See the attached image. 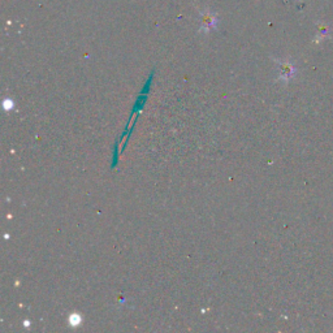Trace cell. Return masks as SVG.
<instances>
[{"label": "cell", "mask_w": 333, "mask_h": 333, "mask_svg": "<svg viewBox=\"0 0 333 333\" xmlns=\"http://www.w3.org/2000/svg\"><path fill=\"white\" fill-rule=\"evenodd\" d=\"M202 24H203V27H206V29H210V27H212L216 24V17L214 16V14L210 13V12H206V13L203 14Z\"/></svg>", "instance_id": "1"}]
</instances>
